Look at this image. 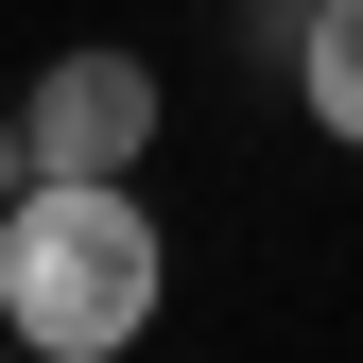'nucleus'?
Listing matches in <instances>:
<instances>
[{
    "label": "nucleus",
    "instance_id": "obj_1",
    "mask_svg": "<svg viewBox=\"0 0 363 363\" xmlns=\"http://www.w3.org/2000/svg\"><path fill=\"white\" fill-rule=\"evenodd\" d=\"M156 294H173V242L121 173H35L0 208V329H18V363H121L156 329Z\"/></svg>",
    "mask_w": 363,
    "mask_h": 363
},
{
    "label": "nucleus",
    "instance_id": "obj_2",
    "mask_svg": "<svg viewBox=\"0 0 363 363\" xmlns=\"http://www.w3.org/2000/svg\"><path fill=\"white\" fill-rule=\"evenodd\" d=\"M156 121H173V86H156L139 52H52V69L18 86L35 173H139V156H156Z\"/></svg>",
    "mask_w": 363,
    "mask_h": 363
},
{
    "label": "nucleus",
    "instance_id": "obj_3",
    "mask_svg": "<svg viewBox=\"0 0 363 363\" xmlns=\"http://www.w3.org/2000/svg\"><path fill=\"white\" fill-rule=\"evenodd\" d=\"M294 86H311V121L363 156V0H311L294 18Z\"/></svg>",
    "mask_w": 363,
    "mask_h": 363
},
{
    "label": "nucleus",
    "instance_id": "obj_4",
    "mask_svg": "<svg viewBox=\"0 0 363 363\" xmlns=\"http://www.w3.org/2000/svg\"><path fill=\"white\" fill-rule=\"evenodd\" d=\"M18 191H35V139H18V121H0V208H18Z\"/></svg>",
    "mask_w": 363,
    "mask_h": 363
},
{
    "label": "nucleus",
    "instance_id": "obj_5",
    "mask_svg": "<svg viewBox=\"0 0 363 363\" xmlns=\"http://www.w3.org/2000/svg\"><path fill=\"white\" fill-rule=\"evenodd\" d=\"M277 18H311V0H277Z\"/></svg>",
    "mask_w": 363,
    "mask_h": 363
},
{
    "label": "nucleus",
    "instance_id": "obj_6",
    "mask_svg": "<svg viewBox=\"0 0 363 363\" xmlns=\"http://www.w3.org/2000/svg\"><path fill=\"white\" fill-rule=\"evenodd\" d=\"M0 346H18V329H0Z\"/></svg>",
    "mask_w": 363,
    "mask_h": 363
}]
</instances>
